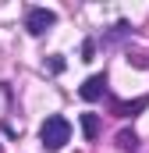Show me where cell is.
Wrapping results in <instances>:
<instances>
[{
  "label": "cell",
  "mask_w": 149,
  "mask_h": 153,
  "mask_svg": "<svg viewBox=\"0 0 149 153\" xmlns=\"http://www.w3.org/2000/svg\"><path fill=\"white\" fill-rule=\"evenodd\" d=\"M39 139H43L46 150H60V146L71 139V125H68V117L50 114L46 121H43V128H39Z\"/></svg>",
  "instance_id": "cell-1"
},
{
  "label": "cell",
  "mask_w": 149,
  "mask_h": 153,
  "mask_svg": "<svg viewBox=\"0 0 149 153\" xmlns=\"http://www.w3.org/2000/svg\"><path fill=\"white\" fill-rule=\"evenodd\" d=\"M53 25H57V14H53V11H46V7H32V11H29V18H25V29H29L32 36L50 32Z\"/></svg>",
  "instance_id": "cell-2"
},
{
  "label": "cell",
  "mask_w": 149,
  "mask_h": 153,
  "mask_svg": "<svg viewBox=\"0 0 149 153\" xmlns=\"http://www.w3.org/2000/svg\"><path fill=\"white\" fill-rule=\"evenodd\" d=\"M78 93H82V100H89V103H92V100H100V96L107 93V78H103V75H92V78H85Z\"/></svg>",
  "instance_id": "cell-3"
},
{
  "label": "cell",
  "mask_w": 149,
  "mask_h": 153,
  "mask_svg": "<svg viewBox=\"0 0 149 153\" xmlns=\"http://www.w3.org/2000/svg\"><path fill=\"white\" fill-rule=\"evenodd\" d=\"M149 107V100L142 96V100H135V103H114V114H121V117H135L139 111H146Z\"/></svg>",
  "instance_id": "cell-4"
},
{
  "label": "cell",
  "mask_w": 149,
  "mask_h": 153,
  "mask_svg": "<svg viewBox=\"0 0 149 153\" xmlns=\"http://www.w3.org/2000/svg\"><path fill=\"white\" fill-rule=\"evenodd\" d=\"M82 132H85V139H96L100 135V114H82Z\"/></svg>",
  "instance_id": "cell-5"
},
{
  "label": "cell",
  "mask_w": 149,
  "mask_h": 153,
  "mask_svg": "<svg viewBox=\"0 0 149 153\" xmlns=\"http://www.w3.org/2000/svg\"><path fill=\"white\" fill-rule=\"evenodd\" d=\"M135 143H139V139H135V132H121V135H117V146H124V150H131Z\"/></svg>",
  "instance_id": "cell-6"
},
{
  "label": "cell",
  "mask_w": 149,
  "mask_h": 153,
  "mask_svg": "<svg viewBox=\"0 0 149 153\" xmlns=\"http://www.w3.org/2000/svg\"><path fill=\"white\" fill-rule=\"evenodd\" d=\"M92 53H96V43L85 39V43H82V61H92Z\"/></svg>",
  "instance_id": "cell-7"
},
{
  "label": "cell",
  "mask_w": 149,
  "mask_h": 153,
  "mask_svg": "<svg viewBox=\"0 0 149 153\" xmlns=\"http://www.w3.org/2000/svg\"><path fill=\"white\" fill-rule=\"evenodd\" d=\"M50 71L60 75V71H64V57H50Z\"/></svg>",
  "instance_id": "cell-8"
}]
</instances>
